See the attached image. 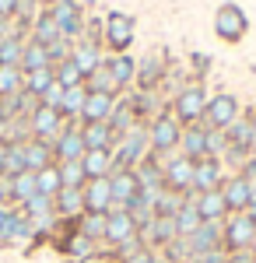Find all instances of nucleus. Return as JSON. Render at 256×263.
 I'll list each match as a JSON object with an SVG mask.
<instances>
[{
	"label": "nucleus",
	"instance_id": "36",
	"mask_svg": "<svg viewBox=\"0 0 256 263\" xmlns=\"http://www.w3.org/2000/svg\"><path fill=\"white\" fill-rule=\"evenodd\" d=\"M21 53H25V39L21 35L0 39V67H21Z\"/></svg>",
	"mask_w": 256,
	"mask_h": 263
},
{
	"label": "nucleus",
	"instance_id": "18",
	"mask_svg": "<svg viewBox=\"0 0 256 263\" xmlns=\"http://www.w3.org/2000/svg\"><path fill=\"white\" fill-rule=\"evenodd\" d=\"M186 200L197 203L200 221H225L228 218V207H225V193L221 190H211V193H186Z\"/></svg>",
	"mask_w": 256,
	"mask_h": 263
},
{
	"label": "nucleus",
	"instance_id": "8",
	"mask_svg": "<svg viewBox=\"0 0 256 263\" xmlns=\"http://www.w3.org/2000/svg\"><path fill=\"white\" fill-rule=\"evenodd\" d=\"M239 120V99L221 91L214 99H207V112H204V126L207 130H228Z\"/></svg>",
	"mask_w": 256,
	"mask_h": 263
},
{
	"label": "nucleus",
	"instance_id": "38",
	"mask_svg": "<svg viewBox=\"0 0 256 263\" xmlns=\"http://www.w3.org/2000/svg\"><path fill=\"white\" fill-rule=\"evenodd\" d=\"M35 190H39L42 197H57L60 190H63V179H60V168H57V165H49V168L35 172Z\"/></svg>",
	"mask_w": 256,
	"mask_h": 263
},
{
	"label": "nucleus",
	"instance_id": "4",
	"mask_svg": "<svg viewBox=\"0 0 256 263\" xmlns=\"http://www.w3.org/2000/svg\"><path fill=\"white\" fill-rule=\"evenodd\" d=\"M134 18L130 14H105V25H102V42L109 46V53H126L130 46H134Z\"/></svg>",
	"mask_w": 256,
	"mask_h": 263
},
{
	"label": "nucleus",
	"instance_id": "5",
	"mask_svg": "<svg viewBox=\"0 0 256 263\" xmlns=\"http://www.w3.org/2000/svg\"><path fill=\"white\" fill-rule=\"evenodd\" d=\"M193 158L186 155H172V158H161V179H165V190L172 193H190L193 190Z\"/></svg>",
	"mask_w": 256,
	"mask_h": 263
},
{
	"label": "nucleus",
	"instance_id": "9",
	"mask_svg": "<svg viewBox=\"0 0 256 263\" xmlns=\"http://www.w3.org/2000/svg\"><path fill=\"white\" fill-rule=\"evenodd\" d=\"M53 155L60 162H81L84 158V134H81V123H63L57 144H53Z\"/></svg>",
	"mask_w": 256,
	"mask_h": 263
},
{
	"label": "nucleus",
	"instance_id": "11",
	"mask_svg": "<svg viewBox=\"0 0 256 263\" xmlns=\"http://www.w3.org/2000/svg\"><path fill=\"white\" fill-rule=\"evenodd\" d=\"M225 186V162L221 158H200L193 165V193H211Z\"/></svg>",
	"mask_w": 256,
	"mask_h": 263
},
{
	"label": "nucleus",
	"instance_id": "37",
	"mask_svg": "<svg viewBox=\"0 0 256 263\" xmlns=\"http://www.w3.org/2000/svg\"><path fill=\"white\" fill-rule=\"evenodd\" d=\"M84 88H88V91H109V95H119V88H116V81H113V74H109L105 60H102L99 70H92V74L84 78Z\"/></svg>",
	"mask_w": 256,
	"mask_h": 263
},
{
	"label": "nucleus",
	"instance_id": "42",
	"mask_svg": "<svg viewBox=\"0 0 256 263\" xmlns=\"http://www.w3.org/2000/svg\"><path fill=\"white\" fill-rule=\"evenodd\" d=\"M25 218H46V214H57L53 211V197H42V193H35L32 200L25 203V207H18Z\"/></svg>",
	"mask_w": 256,
	"mask_h": 263
},
{
	"label": "nucleus",
	"instance_id": "50",
	"mask_svg": "<svg viewBox=\"0 0 256 263\" xmlns=\"http://www.w3.org/2000/svg\"><path fill=\"white\" fill-rule=\"evenodd\" d=\"M190 63H193V70H197V74H204V70H207V57H204V53H193V57H190Z\"/></svg>",
	"mask_w": 256,
	"mask_h": 263
},
{
	"label": "nucleus",
	"instance_id": "40",
	"mask_svg": "<svg viewBox=\"0 0 256 263\" xmlns=\"http://www.w3.org/2000/svg\"><path fill=\"white\" fill-rule=\"evenodd\" d=\"M53 70H57V84H60V88H81V84H84V74L78 70V63H74V60L57 63Z\"/></svg>",
	"mask_w": 256,
	"mask_h": 263
},
{
	"label": "nucleus",
	"instance_id": "23",
	"mask_svg": "<svg viewBox=\"0 0 256 263\" xmlns=\"http://www.w3.org/2000/svg\"><path fill=\"white\" fill-rule=\"evenodd\" d=\"M70 60L78 63V70L84 74V78H88V74H92V70H99L102 60H105V57H102V42H88V39H81L78 46L70 49Z\"/></svg>",
	"mask_w": 256,
	"mask_h": 263
},
{
	"label": "nucleus",
	"instance_id": "32",
	"mask_svg": "<svg viewBox=\"0 0 256 263\" xmlns=\"http://www.w3.org/2000/svg\"><path fill=\"white\" fill-rule=\"evenodd\" d=\"M42 67H53V60H49V49L28 39V42H25V53H21V70L28 74V70H42Z\"/></svg>",
	"mask_w": 256,
	"mask_h": 263
},
{
	"label": "nucleus",
	"instance_id": "22",
	"mask_svg": "<svg viewBox=\"0 0 256 263\" xmlns=\"http://www.w3.org/2000/svg\"><path fill=\"white\" fill-rule=\"evenodd\" d=\"M179 155L186 158H207V126L204 123H193V126H182V141H179Z\"/></svg>",
	"mask_w": 256,
	"mask_h": 263
},
{
	"label": "nucleus",
	"instance_id": "39",
	"mask_svg": "<svg viewBox=\"0 0 256 263\" xmlns=\"http://www.w3.org/2000/svg\"><path fill=\"white\" fill-rule=\"evenodd\" d=\"M21 88H25L21 67H0V99H4V95H18Z\"/></svg>",
	"mask_w": 256,
	"mask_h": 263
},
{
	"label": "nucleus",
	"instance_id": "1",
	"mask_svg": "<svg viewBox=\"0 0 256 263\" xmlns=\"http://www.w3.org/2000/svg\"><path fill=\"white\" fill-rule=\"evenodd\" d=\"M148 141H151V155L158 158H169L172 151H179V141H182V123L161 109L155 120H148Z\"/></svg>",
	"mask_w": 256,
	"mask_h": 263
},
{
	"label": "nucleus",
	"instance_id": "43",
	"mask_svg": "<svg viewBox=\"0 0 256 263\" xmlns=\"http://www.w3.org/2000/svg\"><path fill=\"white\" fill-rule=\"evenodd\" d=\"M225 151H228V134L207 130V158H225Z\"/></svg>",
	"mask_w": 256,
	"mask_h": 263
},
{
	"label": "nucleus",
	"instance_id": "6",
	"mask_svg": "<svg viewBox=\"0 0 256 263\" xmlns=\"http://www.w3.org/2000/svg\"><path fill=\"white\" fill-rule=\"evenodd\" d=\"M256 239V221L242 211V214H228L225 218V239H221V246H225V253H239V249H249Z\"/></svg>",
	"mask_w": 256,
	"mask_h": 263
},
{
	"label": "nucleus",
	"instance_id": "26",
	"mask_svg": "<svg viewBox=\"0 0 256 263\" xmlns=\"http://www.w3.org/2000/svg\"><path fill=\"white\" fill-rule=\"evenodd\" d=\"M57 218H81L84 214V190H60L53 197Z\"/></svg>",
	"mask_w": 256,
	"mask_h": 263
},
{
	"label": "nucleus",
	"instance_id": "2",
	"mask_svg": "<svg viewBox=\"0 0 256 263\" xmlns=\"http://www.w3.org/2000/svg\"><path fill=\"white\" fill-rule=\"evenodd\" d=\"M207 91H204V84H186V88H179L176 99H172V116H176L182 126H193V123H204V112H207Z\"/></svg>",
	"mask_w": 256,
	"mask_h": 263
},
{
	"label": "nucleus",
	"instance_id": "49",
	"mask_svg": "<svg viewBox=\"0 0 256 263\" xmlns=\"http://www.w3.org/2000/svg\"><path fill=\"white\" fill-rule=\"evenodd\" d=\"M14 14H18V0H0V18H14Z\"/></svg>",
	"mask_w": 256,
	"mask_h": 263
},
{
	"label": "nucleus",
	"instance_id": "17",
	"mask_svg": "<svg viewBox=\"0 0 256 263\" xmlns=\"http://www.w3.org/2000/svg\"><path fill=\"white\" fill-rule=\"evenodd\" d=\"M119 95H109V91H88L84 99V109H81V123H109L113 109H116Z\"/></svg>",
	"mask_w": 256,
	"mask_h": 263
},
{
	"label": "nucleus",
	"instance_id": "41",
	"mask_svg": "<svg viewBox=\"0 0 256 263\" xmlns=\"http://www.w3.org/2000/svg\"><path fill=\"white\" fill-rule=\"evenodd\" d=\"M60 179H63V190H84V168H81V162H60Z\"/></svg>",
	"mask_w": 256,
	"mask_h": 263
},
{
	"label": "nucleus",
	"instance_id": "3",
	"mask_svg": "<svg viewBox=\"0 0 256 263\" xmlns=\"http://www.w3.org/2000/svg\"><path fill=\"white\" fill-rule=\"evenodd\" d=\"M246 32H249V18H246V11L239 7V4H221L214 14V35L221 42H242L246 39Z\"/></svg>",
	"mask_w": 256,
	"mask_h": 263
},
{
	"label": "nucleus",
	"instance_id": "30",
	"mask_svg": "<svg viewBox=\"0 0 256 263\" xmlns=\"http://www.w3.org/2000/svg\"><path fill=\"white\" fill-rule=\"evenodd\" d=\"M84 99H88V88H63V102H60V116L67 123H81V109H84Z\"/></svg>",
	"mask_w": 256,
	"mask_h": 263
},
{
	"label": "nucleus",
	"instance_id": "29",
	"mask_svg": "<svg viewBox=\"0 0 256 263\" xmlns=\"http://www.w3.org/2000/svg\"><path fill=\"white\" fill-rule=\"evenodd\" d=\"M161 81H165V63H161V60L148 57V60L137 63V88H140V91H155Z\"/></svg>",
	"mask_w": 256,
	"mask_h": 263
},
{
	"label": "nucleus",
	"instance_id": "48",
	"mask_svg": "<svg viewBox=\"0 0 256 263\" xmlns=\"http://www.w3.org/2000/svg\"><path fill=\"white\" fill-rule=\"evenodd\" d=\"M228 263H256L253 249H239V253H228Z\"/></svg>",
	"mask_w": 256,
	"mask_h": 263
},
{
	"label": "nucleus",
	"instance_id": "33",
	"mask_svg": "<svg viewBox=\"0 0 256 263\" xmlns=\"http://www.w3.org/2000/svg\"><path fill=\"white\" fill-rule=\"evenodd\" d=\"M21 172H28V165H25V141L7 144V158H4V168H0V179H14Z\"/></svg>",
	"mask_w": 256,
	"mask_h": 263
},
{
	"label": "nucleus",
	"instance_id": "12",
	"mask_svg": "<svg viewBox=\"0 0 256 263\" xmlns=\"http://www.w3.org/2000/svg\"><path fill=\"white\" fill-rule=\"evenodd\" d=\"M137 235H140V228L126 211H109V218H105V242H109V249L130 242V239H137Z\"/></svg>",
	"mask_w": 256,
	"mask_h": 263
},
{
	"label": "nucleus",
	"instance_id": "44",
	"mask_svg": "<svg viewBox=\"0 0 256 263\" xmlns=\"http://www.w3.org/2000/svg\"><path fill=\"white\" fill-rule=\"evenodd\" d=\"M60 102H63V88H60L57 81L46 88V95L39 99V105H49V109H60Z\"/></svg>",
	"mask_w": 256,
	"mask_h": 263
},
{
	"label": "nucleus",
	"instance_id": "10",
	"mask_svg": "<svg viewBox=\"0 0 256 263\" xmlns=\"http://www.w3.org/2000/svg\"><path fill=\"white\" fill-rule=\"evenodd\" d=\"M49 14H53V21L60 25V35H63L67 42L78 39V32L84 28V14H81V7L74 4V0H53Z\"/></svg>",
	"mask_w": 256,
	"mask_h": 263
},
{
	"label": "nucleus",
	"instance_id": "24",
	"mask_svg": "<svg viewBox=\"0 0 256 263\" xmlns=\"http://www.w3.org/2000/svg\"><path fill=\"white\" fill-rule=\"evenodd\" d=\"M25 165H28V172H42V168L57 165L53 144H46V141H35V137H28V141H25Z\"/></svg>",
	"mask_w": 256,
	"mask_h": 263
},
{
	"label": "nucleus",
	"instance_id": "47",
	"mask_svg": "<svg viewBox=\"0 0 256 263\" xmlns=\"http://www.w3.org/2000/svg\"><path fill=\"white\" fill-rule=\"evenodd\" d=\"M155 249H140L137 256H126V260H119V263H155Z\"/></svg>",
	"mask_w": 256,
	"mask_h": 263
},
{
	"label": "nucleus",
	"instance_id": "13",
	"mask_svg": "<svg viewBox=\"0 0 256 263\" xmlns=\"http://www.w3.org/2000/svg\"><path fill=\"white\" fill-rule=\"evenodd\" d=\"M109 186H113V211H126V203L140 193V182L134 168H119L109 176Z\"/></svg>",
	"mask_w": 256,
	"mask_h": 263
},
{
	"label": "nucleus",
	"instance_id": "7",
	"mask_svg": "<svg viewBox=\"0 0 256 263\" xmlns=\"http://www.w3.org/2000/svg\"><path fill=\"white\" fill-rule=\"evenodd\" d=\"M63 116H60V109H49V105H35L32 109V116H28V137H35V141H46V144H57L60 130H63Z\"/></svg>",
	"mask_w": 256,
	"mask_h": 263
},
{
	"label": "nucleus",
	"instance_id": "31",
	"mask_svg": "<svg viewBox=\"0 0 256 263\" xmlns=\"http://www.w3.org/2000/svg\"><path fill=\"white\" fill-rule=\"evenodd\" d=\"M21 74H25V70H21ZM53 81H57V70H53V67L28 70V74H25V88H21V91H25V95H32V99L39 102L42 95H46V88H49Z\"/></svg>",
	"mask_w": 256,
	"mask_h": 263
},
{
	"label": "nucleus",
	"instance_id": "25",
	"mask_svg": "<svg viewBox=\"0 0 256 263\" xmlns=\"http://www.w3.org/2000/svg\"><path fill=\"white\" fill-rule=\"evenodd\" d=\"M81 168H84V179H109L113 176V151H84Z\"/></svg>",
	"mask_w": 256,
	"mask_h": 263
},
{
	"label": "nucleus",
	"instance_id": "28",
	"mask_svg": "<svg viewBox=\"0 0 256 263\" xmlns=\"http://www.w3.org/2000/svg\"><path fill=\"white\" fill-rule=\"evenodd\" d=\"M60 39H63V35H60V25L53 21V14H49V11H42L39 18L32 21V42H39V46H46V49H49V46H57Z\"/></svg>",
	"mask_w": 256,
	"mask_h": 263
},
{
	"label": "nucleus",
	"instance_id": "14",
	"mask_svg": "<svg viewBox=\"0 0 256 263\" xmlns=\"http://www.w3.org/2000/svg\"><path fill=\"white\" fill-rule=\"evenodd\" d=\"M49 242H53V249H57V253H63L67 260H74V263H78V260H88L92 253H99V242H92V239H88V235H81V232H70V235H53Z\"/></svg>",
	"mask_w": 256,
	"mask_h": 263
},
{
	"label": "nucleus",
	"instance_id": "15",
	"mask_svg": "<svg viewBox=\"0 0 256 263\" xmlns=\"http://www.w3.org/2000/svg\"><path fill=\"white\" fill-rule=\"evenodd\" d=\"M113 211V186L109 179L84 182V214H109Z\"/></svg>",
	"mask_w": 256,
	"mask_h": 263
},
{
	"label": "nucleus",
	"instance_id": "35",
	"mask_svg": "<svg viewBox=\"0 0 256 263\" xmlns=\"http://www.w3.org/2000/svg\"><path fill=\"white\" fill-rule=\"evenodd\" d=\"M105 218H109V214H81L78 218V232L88 235L92 242H105Z\"/></svg>",
	"mask_w": 256,
	"mask_h": 263
},
{
	"label": "nucleus",
	"instance_id": "19",
	"mask_svg": "<svg viewBox=\"0 0 256 263\" xmlns=\"http://www.w3.org/2000/svg\"><path fill=\"white\" fill-rule=\"evenodd\" d=\"M81 134H84V151H113L119 141L109 123H81Z\"/></svg>",
	"mask_w": 256,
	"mask_h": 263
},
{
	"label": "nucleus",
	"instance_id": "53",
	"mask_svg": "<svg viewBox=\"0 0 256 263\" xmlns=\"http://www.w3.org/2000/svg\"><path fill=\"white\" fill-rule=\"evenodd\" d=\"M190 263H197V260H190Z\"/></svg>",
	"mask_w": 256,
	"mask_h": 263
},
{
	"label": "nucleus",
	"instance_id": "52",
	"mask_svg": "<svg viewBox=\"0 0 256 263\" xmlns=\"http://www.w3.org/2000/svg\"><path fill=\"white\" fill-rule=\"evenodd\" d=\"M4 158H7V141H0V168H4Z\"/></svg>",
	"mask_w": 256,
	"mask_h": 263
},
{
	"label": "nucleus",
	"instance_id": "27",
	"mask_svg": "<svg viewBox=\"0 0 256 263\" xmlns=\"http://www.w3.org/2000/svg\"><path fill=\"white\" fill-rule=\"evenodd\" d=\"M35 193H39V190H35V172H21L14 179H7V197H11L14 207H25Z\"/></svg>",
	"mask_w": 256,
	"mask_h": 263
},
{
	"label": "nucleus",
	"instance_id": "16",
	"mask_svg": "<svg viewBox=\"0 0 256 263\" xmlns=\"http://www.w3.org/2000/svg\"><path fill=\"white\" fill-rule=\"evenodd\" d=\"M221 239H225V221H200V228L190 235V249L193 256H204L211 249H225Z\"/></svg>",
	"mask_w": 256,
	"mask_h": 263
},
{
	"label": "nucleus",
	"instance_id": "51",
	"mask_svg": "<svg viewBox=\"0 0 256 263\" xmlns=\"http://www.w3.org/2000/svg\"><path fill=\"white\" fill-rule=\"evenodd\" d=\"M11 197H7V179H0V207H7Z\"/></svg>",
	"mask_w": 256,
	"mask_h": 263
},
{
	"label": "nucleus",
	"instance_id": "45",
	"mask_svg": "<svg viewBox=\"0 0 256 263\" xmlns=\"http://www.w3.org/2000/svg\"><path fill=\"white\" fill-rule=\"evenodd\" d=\"M78 263H119V256L113 249H99V253H92L88 260H78Z\"/></svg>",
	"mask_w": 256,
	"mask_h": 263
},
{
	"label": "nucleus",
	"instance_id": "46",
	"mask_svg": "<svg viewBox=\"0 0 256 263\" xmlns=\"http://www.w3.org/2000/svg\"><path fill=\"white\" fill-rule=\"evenodd\" d=\"M197 263H228V253L225 249H211V253H204V256H193Z\"/></svg>",
	"mask_w": 256,
	"mask_h": 263
},
{
	"label": "nucleus",
	"instance_id": "34",
	"mask_svg": "<svg viewBox=\"0 0 256 263\" xmlns=\"http://www.w3.org/2000/svg\"><path fill=\"white\" fill-rule=\"evenodd\" d=\"M197 228H200V211H197V203H193V200H186L182 207H179V214H176V232H179V239H190Z\"/></svg>",
	"mask_w": 256,
	"mask_h": 263
},
{
	"label": "nucleus",
	"instance_id": "21",
	"mask_svg": "<svg viewBox=\"0 0 256 263\" xmlns=\"http://www.w3.org/2000/svg\"><path fill=\"white\" fill-rule=\"evenodd\" d=\"M105 67H109V74H113V81H116L119 91L137 81V60H134L130 53H109V57H105Z\"/></svg>",
	"mask_w": 256,
	"mask_h": 263
},
{
	"label": "nucleus",
	"instance_id": "20",
	"mask_svg": "<svg viewBox=\"0 0 256 263\" xmlns=\"http://www.w3.org/2000/svg\"><path fill=\"white\" fill-rule=\"evenodd\" d=\"M221 193H225V207H228V214H242V211L249 207V179L239 176V172L225 179Z\"/></svg>",
	"mask_w": 256,
	"mask_h": 263
}]
</instances>
